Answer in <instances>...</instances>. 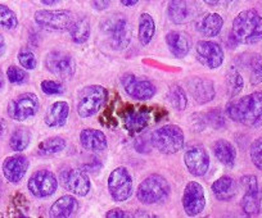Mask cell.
Listing matches in <instances>:
<instances>
[{
  "instance_id": "cell-1",
  "label": "cell",
  "mask_w": 262,
  "mask_h": 218,
  "mask_svg": "<svg viewBox=\"0 0 262 218\" xmlns=\"http://www.w3.org/2000/svg\"><path fill=\"white\" fill-rule=\"evenodd\" d=\"M226 114L236 124L248 127L262 125V92H252L226 105Z\"/></svg>"
},
{
  "instance_id": "cell-2",
  "label": "cell",
  "mask_w": 262,
  "mask_h": 218,
  "mask_svg": "<svg viewBox=\"0 0 262 218\" xmlns=\"http://www.w3.org/2000/svg\"><path fill=\"white\" fill-rule=\"evenodd\" d=\"M231 36L238 44L252 45L262 40V17L254 9L241 12L233 21Z\"/></svg>"
},
{
  "instance_id": "cell-3",
  "label": "cell",
  "mask_w": 262,
  "mask_h": 218,
  "mask_svg": "<svg viewBox=\"0 0 262 218\" xmlns=\"http://www.w3.org/2000/svg\"><path fill=\"white\" fill-rule=\"evenodd\" d=\"M185 142V135L178 125H165L155 130L150 136V144L160 153L166 155L180 152Z\"/></svg>"
},
{
  "instance_id": "cell-4",
  "label": "cell",
  "mask_w": 262,
  "mask_h": 218,
  "mask_svg": "<svg viewBox=\"0 0 262 218\" xmlns=\"http://www.w3.org/2000/svg\"><path fill=\"white\" fill-rule=\"evenodd\" d=\"M170 190V184L162 175L153 174L140 182L137 189V198L142 204H157L167 199Z\"/></svg>"
},
{
  "instance_id": "cell-5",
  "label": "cell",
  "mask_w": 262,
  "mask_h": 218,
  "mask_svg": "<svg viewBox=\"0 0 262 218\" xmlns=\"http://www.w3.org/2000/svg\"><path fill=\"white\" fill-rule=\"evenodd\" d=\"M108 91L100 85H89L85 86L77 96L76 111L81 118H89L97 114L105 104Z\"/></svg>"
},
{
  "instance_id": "cell-6",
  "label": "cell",
  "mask_w": 262,
  "mask_h": 218,
  "mask_svg": "<svg viewBox=\"0 0 262 218\" xmlns=\"http://www.w3.org/2000/svg\"><path fill=\"white\" fill-rule=\"evenodd\" d=\"M102 29L110 39L112 49L123 50L128 46L133 37V30L125 17L118 14L108 17L102 23Z\"/></svg>"
},
{
  "instance_id": "cell-7",
  "label": "cell",
  "mask_w": 262,
  "mask_h": 218,
  "mask_svg": "<svg viewBox=\"0 0 262 218\" xmlns=\"http://www.w3.org/2000/svg\"><path fill=\"white\" fill-rule=\"evenodd\" d=\"M34 19L37 26L42 29L52 30V31H70L76 18L70 11L39 9L35 12Z\"/></svg>"
},
{
  "instance_id": "cell-8",
  "label": "cell",
  "mask_w": 262,
  "mask_h": 218,
  "mask_svg": "<svg viewBox=\"0 0 262 218\" xmlns=\"http://www.w3.org/2000/svg\"><path fill=\"white\" fill-rule=\"evenodd\" d=\"M39 98L34 92H24L12 99L7 107L9 118L17 122H24L31 118L39 112Z\"/></svg>"
},
{
  "instance_id": "cell-9",
  "label": "cell",
  "mask_w": 262,
  "mask_h": 218,
  "mask_svg": "<svg viewBox=\"0 0 262 218\" xmlns=\"http://www.w3.org/2000/svg\"><path fill=\"white\" fill-rule=\"evenodd\" d=\"M108 191L115 202L122 203L133 195V177L126 167H117L108 176Z\"/></svg>"
},
{
  "instance_id": "cell-10",
  "label": "cell",
  "mask_w": 262,
  "mask_h": 218,
  "mask_svg": "<svg viewBox=\"0 0 262 218\" xmlns=\"http://www.w3.org/2000/svg\"><path fill=\"white\" fill-rule=\"evenodd\" d=\"M45 67L50 74L64 80H71L76 72V62L74 57L63 50L50 52L45 58Z\"/></svg>"
},
{
  "instance_id": "cell-11",
  "label": "cell",
  "mask_w": 262,
  "mask_h": 218,
  "mask_svg": "<svg viewBox=\"0 0 262 218\" xmlns=\"http://www.w3.org/2000/svg\"><path fill=\"white\" fill-rule=\"evenodd\" d=\"M121 84L128 96L135 100H140V102L152 99L157 92V89L152 81L135 76L134 74H130V72L121 77Z\"/></svg>"
},
{
  "instance_id": "cell-12",
  "label": "cell",
  "mask_w": 262,
  "mask_h": 218,
  "mask_svg": "<svg viewBox=\"0 0 262 218\" xmlns=\"http://www.w3.org/2000/svg\"><path fill=\"white\" fill-rule=\"evenodd\" d=\"M27 189L35 198L39 199L52 197L58 189L57 176L48 169L34 172L27 182Z\"/></svg>"
},
{
  "instance_id": "cell-13",
  "label": "cell",
  "mask_w": 262,
  "mask_h": 218,
  "mask_svg": "<svg viewBox=\"0 0 262 218\" xmlns=\"http://www.w3.org/2000/svg\"><path fill=\"white\" fill-rule=\"evenodd\" d=\"M181 203H183L184 212L186 213V215L195 217L201 214L206 208L205 189L202 185L196 181L188 182L184 189Z\"/></svg>"
},
{
  "instance_id": "cell-14",
  "label": "cell",
  "mask_w": 262,
  "mask_h": 218,
  "mask_svg": "<svg viewBox=\"0 0 262 218\" xmlns=\"http://www.w3.org/2000/svg\"><path fill=\"white\" fill-rule=\"evenodd\" d=\"M195 54L196 59L210 69L220 68L224 63V58H225L221 45L215 41H210V40H201L196 42Z\"/></svg>"
},
{
  "instance_id": "cell-15",
  "label": "cell",
  "mask_w": 262,
  "mask_h": 218,
  "mask_svg": "<svg viewBox=\"0 0 262 218\" xmlns=\"http://www.w3.org/2000/svg\"><path fill=\"white\" fill-rule=\"evenodd\" d=\"M241 184L244 189V195L242 198V209L249 217L257 215L261 210V199L257 177L253 175H246L241 179Z\"/></svg>"
},
{
  "instance_id": "cell-16",
  "label": "cell",
  "mask_w": 262,
  "mask_h": 218,
  "mask_svg": "<svg viewBox=\"0 0 262 218\" xmlns=\"http://www.w3.org/2000/svg\"><path fill=\"white\" fill-rule=\"evenodd\" d=\"M60 182L67 191L77 197H86L92 189L90 179L79 168H66L60 172Z\"/></svg>"
},
{
  "instance_id": "cell-17",
  "label": "cell",
  "mask_w": 262,
  "mask_h": 218,
  "mask_svg": "<svg viewBox=\"0 0 262 218\" xmlns=\"http://www.w3.org/2000/svg\"><path fill=\"white\" fill-rule=\"evenodd\" d=\"M184 163L193 176L202 177L210 168V155L203 147L195 145L189 148L184 154Z\"/></svg>"
},
{
  "instance_id": "cell-18",
  "label": "cell",
  "mask_w": 262,
  "mask_h": 218,
  "mask_svg": "<svg viewBox=\"0 0 262 218\" xmlns=\"http://www.w3.org/2000/svg\"><path fill=\"white\" fill-rule=\"evenodd\" d=\"M30 163L26 155L18 153V154L7 157L2 164V169H3V175L7 181L11 184H18L26 175Z\"/></svg>"
},
{
  "instance_id": "cell-19",
  "label": "cell",
  "mask_w": 262,
  "mask_h": 218,
  "mask_svg": "<svg viewBox=\"0 0 262 218\" xmlns=\"http://www.w3.org/2000/svg\"><path fill=\"white\" fill-rule=\"evenodd\" d=\"M186 86L198 104H207L216 95L215 84L212 80L206 77H190L186 81Z\"/></svg>"
},
{
  "instance_id": "cell-20",
  "label": "cell",
  "mask_w": 262,
  "mask_h": 218,
  "mask_svg": "<svg viewBox=\"0 0 262 218\" xmlns=\"http://www.w3.org/2000/svg\"><path fill=\"white\" fill-rule=\"evenodd\" d=\"M166 44H167L168 50L175 58L183 59L190 52V39L188 35L183 31H173L167 32L166 35Z\"/></svg>"
},
{
  "instance_id": "cell-21",
  "label": "cell",
  "mask_w": 262,
  "mask_h": 218,
  "mask_svg": "<svg viewBox=\"0 0 262 218\" xmlns=\"http://www.w3.org/2000/svg\"><path fill=\"white\" fill-rule=\"evenodd\" d=\"M80 142L86 150L93 153L104 152L108 147L104 132L95 129H84L80 132Z\"/></svg>"
},
{
  "instance_id": "cell-22",
  "label": "cell",
  "mask_w": 262,
  "mask_h": 218,
  "mask_svg": "<svg viewBox=\"0 0 262 218\" xmlns=\"http://www.w3.org/2000/svg\"><path fill=\"white\" fill-rule=\"evenodd\" d=\"M70 116V105L67 102H54L45 113L44 122L48 127H62L67 124Z\"/></svg>"
},
{
  "instance_id": "cell-23",
  "label": "cell",
  "mask_w": 262,
  "mask_h": 218,
  "mask_svg": "<svg viewBox=\"0 0 262 218\" xmlns=\"http://www.w3.org/2000/svg\"><path fill=\"white\" fill-rule=\"evenodd\" d=\"M79 200L74 195H63L50 207L49 215L53 218H69L79 210Z\"/></svg>"
},
{
  "instance_id": "cell-24",
  "label": "cell",
  "mask_w": 262,
  "mask_h": 218,
  "mask_svg": "<svg viewBox=\"0 0 262 218\" xmlns=\"http://www.w3.org/2000/svg\"><path fill=\"white\" fill-rule=\"evenodd\" d=\"M224 26L223 17L219 13H207L196 23V30L202 36L215 37L221 32Z\"/></svg>"
},
{
  "instance_id": "cell-25",
  "label": "cell",
  "mask_w": 262,
  "mask_h": 218,
  "mask_svg": "<svg viewBox=\"0 0 262 218\" xmlns=\"http://www.w3.org/2000/svg\"><path fill=\"white\" fill-rule=\"evenodd\" d=\"M215 197L221 202H229L238 192V184L230 176H221L211 186Z\"/></svg>"
},
{
  "instance_id": "cell-26",
  "label": "cell",
  "mask_w": 262,
  "mask_h": 218,
  "mask_svg": "<svg viewBox=\"0 0 262 218\" xmlns=\"http://www.w3.org/2000/svg\"><path fill=\"white\" fill-rule=\"evenodd\" d=\"M213 153L219 162L226 167H233L236 160V150L230 141L220 139L213 144Z\"/></svg>"
},
{
  "instance_id": "cell-27",
  "label": "cell",
  "mask_w": 262,
  "mask_h": 218,
  "mask_svg": "<svg viewBox=\"0 0 262 218\" xmlns=\"http://www.w3.org/2000/svg\"><path fill=\"white\" fill-rule=\"evenodd\" d=\"M167 16L172 23H185L190 16V9L186 0H170L167 4Z\"/></svg>"
},
{
  "instance_id": "cell-28",
  "label": "cell",
  "mask_w": 262,
  "mask_h": 218,
  "mask_svg": "<svg viewBox=\"0 0 262 218\" xmlns=\"http://www.w3.org/2000/svg\"><path fill=\"white\" fill-rule=\"evenodd\" d=\"M243 66L249 75V81L252 85H259L262 82V56L257 53L246 54Z\"/></svg>"
},
{
  "instance_id": "cell-29",
  "label": "cell",
  "mask_w": 262,
  "mask_h": 218,
  "mask_svg": "<svg viewBox=\"0 0 262 218\" xmlns=\"http://www.w3.org/2000/svg\"><path fill=\"white\" fill-rule=\"evenodd\" d=\"M156 34V22L149 13H142L139 17L138 36L142 45H148Z\"/></svg>"
},
{
  "instance_id": "cell-30",
  "label": "cell",
  "mask_w": 262,
  "mask_h": 218,
  "mask_svg": "<svg viewBox=\"0 0 262 218\" xmlns=\"http://www.w3.org/2000/svg\"><path fill=\"white\" fill-rule=\"evenodd\" d=\"M69 32L71 35V40L75 44H84L88 41V39L90 37V32H92L90 22L85 17L75 19L74 25Z\"/></svg>"
},
{
  "instance_id": "cell-31",
  "label": "cell",
  "mask_w": 262,
  "mask_h": 218,
  "mask_svg": "<svg viewBox=\"0 0 262 218\" xmlns=\"http://www.w3.org/2000/svg\"><path fill=\"white\" fill-rule=\"evenodd\" d=\"M66 145H67V142H66V140L63 137L53 136L40 142L39 148H37V152H39L40 155H54L63 152Z\"/></svg>"
},
{
  "instance_id": "cell-32",
  "label": "cell",
  "mask_w": 262,
  "mask_h": 218,
  "mask_svg": "<svg viewBox=\"0 0 262 218\" xmlns=\"http://www.w3.org/2000/svg\"><path fill=\"white\" fill-rule=\"evenodd\" d=\"M243 87L244 81L241 72L235 67H230L228 74H226V90H228V95L230 98L236 96L243 90Z\"/></svg>"
},
{
  "instance_id": "cell-33",
  "label": "cell",
  "mask_w": 262,
  "mask_h": 218,
  "mask_svg": "<svg viewBox=\"0 0 262 218\" xmlns=\"http://www.w3.org/2000/svg\"><path fill=\"white\" fill-rule=\"evenodd\" d=\"M31 142V132L27 129H17L13 134L11 135V139H9V147L13 152H24L27 147Z\"/></svg>"
},
{
  "instance_id": "cell-34",
  "label": "cell",
  "mask_w": 262,
  "mask_h": 218,
  "mask_svg": "<svg viewBox=\"0 0 262 218\" xmlns=\"http://www.w3.org/2000/svg\"><path fill=\"white\" fill-rule=\"evenodd\" d=\"M167 100L176 111H184L188 105V96L186 92L180 85H172L167 92Z\"/></svg>"
},
{
  "instance_id": "cell-35",
  "label": "cell",
  "mask_w": 262,
  "mask_h": 218,
  "mask_svg": "<svg viewBox=\"0 0 262 218\" xmlns=\"http://www.w3.org/2000/svg\"><path fill=\"white\" fill-rule=\"evenodd\" d=\"M0 26L7 30H14L18 26L17 14L4 4H0Z\"/></svg>"
},
{
  "instance_id": "cell-36",
  "label": "cell",
  "mask_w": 262,
  "mask_h": 218,
  "mask_svg": "<svg viewBox=\"0 0 262 218\" xmlns=\"http://www.w3.org/2000/svg\"><path fill=\"white\" fill-rule=\"evenodd\" d=\"M7 79L11 84L14 85H21L25 84V82L29 81V74H27L25 69L19 68L17 66H11L7 69Z\"/></svg>"
},
{
  "instance_id": "cell-37",
  "label": "cell",
  "mask_w": 262,
  "mask_h": 218,
  "mask_svg": "<svg viewBox=\"0 0 262 218\" xmlns=\"http://www.w3.org/2000/svg\"><path fill=\"white\" fill-rule=\"evenodd\" d=\"M17 58H18L19 64H21L25 69H27V71H32V69L36 68L37 66L36 57H35V54L31 52V50L22 49L21 52L18 53Z\"/></svg>"
},
{
  "instance_id": "cell-38",
  "label": "cell",
  "mask_w": 262,
  "mask_h": 218,
  "mask_svg": "<svg viewBox=\"0 0 262 218\" xmlns=\"http://www.w3.org/2000/svg\"><path fill=\"white\" fill-rule=\"evenodd\" d=\"M249 155L254 166L262 171V137L254 140L249 148Z\"/></svg>"
},
{
  "instance_id": "cell-39",
  "label": "cell",
  "mask_w": 262,
  "mask_h": 218,
  "mask_svg": "<svg viewBox=\"0 0 262 218\" xmlns=\"http://www.w3.org/2000/svg\"><path fill=\"white\" fill-rule=\"evenodd\" d=\"M40 87H41V91L47 95H59L64 92L63 85L54 80H44L40 84Z\"/></svg>"
},
{
  "instance_id": "cell-40",
  "label": "cell",
  "mask_w": 262,
  "mask_h": 218,
  "mask_svg": "<svg viewBox=\"0 0 262 218\" xmlns=\"http://www.w3.org/2000/svg\"><path fill=\"white\" fill-rule=\"evenodd\" d=\"M207 118V122H210L213 127L216 129H220V127L225 126V121H224V116L220 111H213L211 113H208L206 116Z\"/></svg>"
},
{
  "instance_id": "cell-41",
  "label": "cell",
  "mask_w": 262,
  "mask_h": 218,
  "mask_svg": "<svg viewBox=\"0 0 262 218\" xmlns=\"http://www.w3.org/2000/svg\"><path fill=\"white\" fill-rule=\"evenodd\" d=\"M147 119H148V116H145V114H143L142 112H139V113L137 114H131V116H128L127 119H126V122L130 124V127L133 126V127H138V129H140V127L144 126Z\"/></svg>"
},
{
  "instance_id": "cell-42",
  "label": "cell",
  "mask_w": 262,
  "mask_h": 218,
  "mask_svg": "<svg viewBox=\"0 0 262 218\" xmlns=\"http://www.w3.org/2000/svg\"><path fill=\"white\" fill-rule=\"evenodd\" d=\"M105 217L107 218H128L133 217L131 213H126V210L122 209H111L105 213Z\"/></svg>"
},
{
  "instance_id": "cell-43",
  "label": "cell",
  "mask_w": 262,
  "mask_h": 218,
  "mask_svg": "<svg viewBox=\"0 0 262 218\" xmlns=\"http://www.w3.org/2000/svg\"><path fill=\"white\" fill-rule=\"evenodd\" d=\"M111 0H93V7L95 11H105L110 8Z\"/></svg>"
},
{
  "instance_id": "cell-44",
  "label": "cell",
  "mask_w": 262,
  "mask_h": 218,
  "mask_svg": "<svg viewBox=\"0 0 262 218\" xmlns=\"http://www.w3.org/2000/svg\"><path fill=\"white\" fill-rule=\"evenodd\" d=\"M7 130H8V124L6 119L0 117V137H3L7 134Z\"/></svg>"
},
{
  "instance_id": "cell-45",
  "label": "cell",
  "mask_w": 262,
  "mask_h": 218,
  "mask_svg": "<svg viewBox=\"0 0 262 218\" xmlns=\"http://www.w3.org/2000/svg\"><path fill=\"white\" fill-rule=\"evenodd\" d=\"M6 49H7L6 39H4L3 35L0 34V58H2V57H3L4 53H6Z\"/></svg>"
},
{
  "instance_id": "cell-46",
  "label": "cell",
  "mask_w": 262,
  "mask_h": 218,
  "mask_svg": "<svg viewBox=\"0 0 262 218\" xmlns=\"http://www.w3.org/2000/svg\"><path fill=\"white\" fill-rule=\"evenodd\" d=\"M120 2L125 7H134L135 4L139 3V0H120Z\"/></svg>"
},
{
  "instance_id": "cell-47",
  "label": "cell",
  "mask_w": 262,
  "mask_h": 218,
  "mask_svg": "<svg viewBox=\"0 0 262 218\" xmlns=\"http://www.w3.org/2000/svg\"><path fill=\"white\" fill-rule=\"evenodd\" d=\"M44 6H54V4L59 3L60 0H40Z\"/></svg>"
},
{
  "instance_id": "cell-48",
  "label": "cell",
  "mask_w": 262,
  "mask_h": 218,
  "mask_svg": "<svg viewBox=\"0 0 262 218\" xmlns=\"http://www.w3.org/2000/svg\"><path fill=\"white\" fill-rule=\"evenodd\" d=\"M203 2H205L206 4H208V6H217L219 4V2H220V0H203Z\"/></svg>"
},
{
  "instance_id": "cell-49",
  "label": "cell",
  "mask_w": 262,
  "mask_h": 218,
  "mask_svg": "<svg viewBox=\"0 0 262 218\" xmlns=\"http://www.w3.org/2000/svg\"><path fill=\"white\" fill-rule=\"evenodd\" d=\"M3 87H4V79H3V74L0 72V91L3 90Z\"/></svg>"
},
{
  "instance_id": "cell-50",
  "label": "cell",
  "mask_w": 262,
  "mask_h": 218,
  "mask_svg": "<svg viewBox=\"0 0 262 218\" xmlns=\"http://www.w3.org/2000/svg\"><path fill=\"white\" fill-rule=\"evenodd\" d=\"M2 190H3V184H2V179H0V199H2Z\"/></svg>"
}]
</instances>
